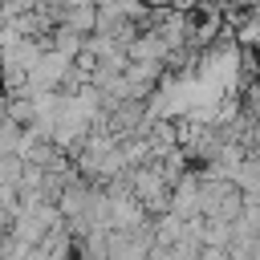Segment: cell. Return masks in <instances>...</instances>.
<instances>
[{
    "label": "cell",
    "mask_w": 260,
    "mask_h": 260,
    "mask_svg": "<svg viewBox=\"0 0 260 260\" xmlns=\"http://www.w3.org/2000/svg\"><path fill=\"white\" fill-rule=\"evenodd\" d=\"M199 175V171H195ZM244 211V191L228 179H203L199 175V215L203 219H223L232 223L236 215Z\"/></svg>",
    "instance_id": "6da1fadb"
},
{
    "label": "cell",
    "mask_w": 260,
    "mask_h": 260,
    "mask_svg": "<svg viewBox=\"0 0 260 260\" xmlns=\"http://www.w3.org/2000/svg\"><path fill=\"white\" fill-rule=\"evenodd\" d=\"M146 8H171V12H187L195 0H142Z\"/></svg>",
    "instance_id": "3957f363"
},
{
    "label": "cell",
    "mask_w": 260,
    "mask_h": 260,
    "mask_svg": "<svg viewBox=\"0 0 260 260\" xmlns=\"http://www.w3.org/2000/svg\"><path fill=\"white\" fill-rule=\"evenodd\" d=\"M228 183H236L244 195H260V150H248L244 154V162L232 171V179Z\"/></svg>",
    "instance_id": "7a4b0ae2"
}]
</instances>
